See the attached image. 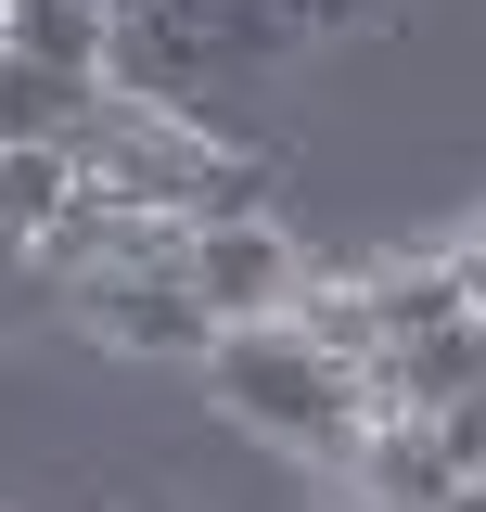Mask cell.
<instances>
[{
    "mask_svg": "<svg viewBox=\"0 0 486 512\" xmlns=\"http://www.w3.org/2000/svg\"><path fill=\"white\" fill-rule=\"evenodd\" d=\"M205 397L231 410L256 448H295V461H346L371 423V372L359 359H333L307 320H243V333H218L205 346Z\"/></svg>",
    "mask_w": 486,
    "mask_h": 512,
    "instance_id": "obj_1",
    "label": "cell"
},
{
    "mask_svg": "<svg viewBox=\"0 0 486 512\" xmlns=\"http://www.w3.org/2000/svg\"><path fill=\"white\" fill-rule=\"evenodd\" d=\"M77 180L116 192V205H154V218H231V180H218V154H205V128L180 103H141L103 77V103L77 116Z\"/></svg>",
    "mask_w": 486,
    "mask_h": 512,
    "instance_id": "obj_2",
    "label": "cell"
},
{
    "mask_svg": "<svg viewBox=\"0 0 486 512\" xmlns=\"http://www.w3.org/2000/svg\"><path fill=\"white\" fill-rule=\"evenodd\" d=\"M256 52H269V13L256 0H128L103 77H128L141 103H192L205 77H243Z\"/></svg>",
    "mask_w": 486,
    "mask_h": 512,
    "instance_id": "obj_3",
    "label": "cell"
},
{
    "mask_svg": "<svg viewBox=\"0 0 486 512\" xmlns=\"http://www.w3.org/2000/svg\"><path fill=\"white\" fill-rule=\"evenodd\" d=\"M180 282H192V308L218 320V333H243V320H295L307 256H295V231H269L256 205H231V218H192Z\"/></svg>",
    "mask_w": 486,
    "mask_h": 512,
    "instance_id": "obj_4",
    "label": "cell"
},
{
    "mask_svg": "<svg viewBox=\"0 0 486 512\" xmlns=\"http://www.w3.org/2000/svg\"><path fill=\"white\" fill-rule=\"evenodd\" d=\"M77 320H90L116 359H205V346H218V320L192 308L180 269H90V282H77Z\"/></svg>",
    "mask_w": 486,
    "mask_h": 512,
    "instance_id": "obj_5",
    "label": "cell"
},
{
    "mask_svg": "<svg viewBox=\"0 0 486 512\" xmlns=\"http://www.w3.org/2000/svg\"><path fill=\"white\" fill-rule=\"evenodd\" d=\"M333 487H346L359 512H435L448 487H474V474L448 461V436H435L423 410H371V423H359V448L333 461Z\"/></svg>",
    "mask_w": 486,
    "mask_h": 512,
    "instance_id": "obj_6",
    "label": "cell"
},
{
    "mask_svg": "<svg viewBox=\"0 0 486 512\" xmlns=\"http://www.w3.org/2000/svg\"><path fill=\"white\" fill-rule=\"evenodd\" d=\"M461 397H486V320H423V333H397L384 359H371V410H461Z\"/></svg>",
    "mask_w": 486,
    "mask_h": 512,
    "instance_id": "obj_7",
    "label": "cell"
},
{
    "mask_svg": "<svg viewBox=\"0 0 486 512\" xmlns=\"http://www.w3.org/2000/svg\"><path fill=\"white\" fill-rule=\"evenodd\" d=\"M90 103H103V77L39 64V52H0V154H26V141H77Z\"/></svg>",
    "mask_w": 486,
    "mask_h": 512,
    "instance_id": "obj_8",
    "label": "cell"
},
{
    "mask_svg": "<svg viewBox=\"0 0 486 512\" xmlns=\"http://www.w3.org/2000/svg\"><path fill=\"white\" fill-rule=\"evenodd\" d=\"M77 205V154L64 141H26V154H0V244H52V218Z\"/></svg>",
    "mask_w": 486,
    "mask_h": 512,
    "instance_id": "obj_9",
    "label": "cell"
},
{
    "mask_svg": "<svg viewBox=\"0 0 486 512\" xmlns=\"http://www.w3.org/2000/svg\"><path fill=\"white\" fill-rule=\"evenodd\" d=\"M13 52L103 77V64H116V13H90V0H13Z\"/></svg>",
    "mask_w": 486,
    "mask_h": 512,
    "instance_id": "obj_10",
    "label": "cell"
},
{
    "mask_svg": "<svg viewBox=\"0 0 486 512\" xmlns=\"http://www.w3.org/2000/svg\"><path fill=\"white\" fill-rule=\"evenodd\" d=\"M435 436H448V461H461V474H486V397H461V410H435Z\"/></svg>",
    "mask_w": 486,
    "mask_h": 512,
    "instance_id": "obj_11",
    "label": "cell"
},
{
    "mask_svg": "<svg viewBox=\"0 0 486 512\" xmlns=\"http://www.w3.org/2000/svg\"><path fill=\"white\" fill-rule=\"evenodd\" d=\"M448 269H461V308L486 320V231H461V244H448Z\"/></svg>",
    "mask_w": 486,
    "mask_h": 512,
    "instance_id": "obj_12",
    "label": "cell"
},
{
    "mask_svg": "<svg viewBox=\"0 0 486 512\" xmlns=\"http://www.w3.org/2000/svg\"><path fill=\"white\" fill-rule=\"evenodd\" d=\"M435 512H486V487H448V500H435Z\"/></svg>",
    "mask_w": 486,
    "mask_h": 512,
    "instance_id": "obj_13",
    "label": "cell"
},
{
    "mask_svg": "<svg viewBox=\"0 0 486 512\" xmlns=\"http://www.w3.org/2000/svg\"><path fill=\"white\" fill-rule=\"evenodd\" d=\"M0 52H13V0H0Z\"/></svg>",
    "mask_w": 486,
    "mask_h": 512,
    "instance_id": "obj_14",
    "label": "cell"
},
{
    "mask_svg": "<svg viewBox=\"0 0 486 512\" xmlns=\"http://www.w3.org/2000/svg\"><path fill=\"white\" fill-rule=\"evenodd\" d=\"M90 13H128V0H90Z\"/></svg>",
    "mask_w": 486,
    "mask_h": 512,
    "instance_id": "obj_15",
    "label": "cell"
},
{
    "mask_svg": "<svg viewBox=\"0 0 486 512\" xmlns=\"http://www.w3.org/2000/svg\"><path fill=\"white\" fill-rule=\"evenodd\" d=\"M474 487H486V474H474Z\"/></svg>",
    "mask_w": 486,
    "mask_h": 512,
    "instance_id": "obj_16",
    "label": "cell"
}]
</instances>
